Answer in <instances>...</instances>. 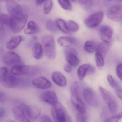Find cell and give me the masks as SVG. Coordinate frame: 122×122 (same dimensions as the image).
Segmentation results:
<instances>
[{"label": "cell", "mask_w": 122, "mask_h": 122, "mask_svg": "<svg viewBox=\"0 0 122 122\" xmlns=\"http://www.w3.org/2000/svg\"><path fill=\"white\" fill-rule=\"evenodd\" d=\"M10 27L12 31L15 33L21 32L26 26L28 15L23 12L18 15L10 16Z\"/></svg>", "instance_id": "obj_1"}, {"label": "cell", "mask_w": 122, "mask_h": 122, "mask_svg": "<svg viewBox=\"0 0 122 122\" xmlns=\"http://www.w3.org/2000/svg\"><path fill=\"white\" fill-rule=\"evenodd\" d=\"M41 70L37 66L20 65L12 67L11 73L15 76L27 75L35 76L41 72Z\"/></svg>", "instance_id": "obj_2"}, {"label": "cell", "mask_w": 122, "mask_h": 122, "mask_svg": "<svg viewBox=\"0 0 122 122\" xmlns=\"http://www.w3.org/2000/svg\"><path fill=\"white\" fill-rule=\"evenodd\" d=\"M52 115L56 122H71V118L65 107L59 102L53 106Z\"/></svg>", "instance_id": "obj_3"}, {"label": "cell", "mask_w": 122, "mask_h": 122, "mask_svg": "<svg viewBox=\"0 0 122 122\" xmlns=\"http://www.w3.org/2000/svg\"><path fill=\"white\" fill-rule=\"evenodd\" d=\"M43 50L46 57L50 60H54L56 57L55 42L52 36L46 35L43 38Z\"/></svg>", "instance_id": "obj_4"}, {"label": "cell", "mask_w": 122, "mask_h": 122, "mask_svg": "<svg viewBox=\"0 0 122 122\" xmlns=\"http://www.w3.org/2000/svg\"><path fill=\"white\" fill-rule=\"evenodd\" d=\"M99 90L101 95L108 106L111 113L113 115L116 113L118 106L114 96L109 91L102 87H99Z\"/></svg>", "instance_id": "obj_5"}, {"label": "cell", "mask_w": 122, "mask_h": 122, "mask_svg": "<svg viewBox=\"0 0 122 122\" xmlns=\"http://www.w3.org/2000/svg\"><path fill=\"white\" fill-rule=\"evenodd\" d=\"M103 12L102 11H98L90 15L85 20L84 23L89 28H95L101 23L103 20Z\"/></svg>", "instance_id": "obj_6"}, {"label": "cell", "mask_w": 122, "mask_h": 122, "mask_svg": "<svg viewBox=\"0 0 122 122\" xmlns=\"http://www.w3.org/2000/svg\"><path fill=\"white\" fill-rule=\"evenodd\" d=\"M107 16L110 20L113 22L121 21L122 17L121 5L116 4L111 6L107 11Z\"/></svg>", "instance_id": "obj_7"}, {"label": "cell", "mask_w": 122, "mask_h": 122, "mask_svg": "<svg viewBox=\"0 0 122 122\" xmlns=\"http://www.w3.org/2000/svg\"><path fill=\"white\" fill-rule=\"evenodd\" d=\"M3 61L5 63L12 67L23 64L21 57L17 53L11 51H8L5 53L3 57Z\"/></svg>", "instance_id": "obj_8"}, {"label": "cell", "mask_w": 122, "mask_h": 122, "mask_svg": "<svg viewBox=\"0 0 122 122\" xmlns=\"http://www.w3.org/2000/svg\"><path fill=\"white\" fill-rule=\"evenodd\" d=\"M27 117L30 120H36L40 115L41 110L37 106H30L24 103L20 104Z\"/></svg>", "instance_id": "obj_9"}, {"label": "cell", "mask_w": 122, "mask_h": 122, "mask_svg": "<svg viewBox=\"0 0 122 122\" xmlns=\"http://www.w3.org/2000/svg\"><path fill=\"white\" fill-rule=\"evenodd\" d=\"M83 96L86 102L91 105L96 106L99 103V100L96 93L92 88L86 87L83 91Z\"/></svg>", "instance_id": "obj_10"}, {"label": "cell", "mask_w": 122, "mask_h": 122, "mask_svg": "<svg viewBox=\"0 0 122 122\" xmlns=\"http://www.w3.org/2000/svg\"><path fill=\"white\" fill-rule=\"evenodd\" d=\"M66 59L71 66L76 67L80 63V60L77 57V52L73 48L67 47L65 51Z\"/></svg>", "instance_id": "obj_11"}, {"label": "cell", "mask_w": 122, "mask_h": 122, "mask_svg": "<svg viewBox=\"0 0 122 122\" xmlns=\"http://www.w3.org/2000/svg\"><path fill=\"white\" fill-rule=\"evenodd\" d=\"M6 5L10 16L18 15L23 12L20 5L14 0H6Z\"/></svg>", "instance_id": "obj_12"}, {"label": "cell", "mask_w": 122, "mask_h": 122, "mask_svg": "<svg viewBox=\"0 0 122 122\" xmlns=\"http://www.w3.org/2000/svg\"><path fill=\"white\" fill-rule=\"evenodd\" d=\"M12 112L15 120L20 122H30L29 119L25 115L23 109L20 105H16L13 107Z\"/></svg>", "instance_id": "obj_13"}, {"label": "cell", "mask_w": 122, "mask_h": 122, "mask_svg": "<svg viewBox=\"0 0 122 122\" xmlns=\"http://www.w3.org/2000/svg\"><path fill=\"white\" fill-rule=\"evenodd\" d=\"M71 99L73 105L78 113L83 114L86 113L85 106L79 97V94H71Z\"/></svg>", "instance_id": "obj_14"}, {"label": "cell", "mask_w": 122, "mask_h": 122, "mask_svg": "<svg viewBox=\"0 0 122 122\" xmlns=\"http://www.w3.org/2000/svg\"><path fill=\"white\" fill-rule=\"evenodd\" d=\"M34 87L40 89H47L52 86L50 81L46 78L42 76L36 78L32 81Z\"/></svg>", "instance_id": "obj_15"}, {"label": "cell", "mask_w": 122, "mask_h": 122, "mask_svg": "<svg viewBox=\"0 0 122 122\" xmlns=\"http://www.w3.org/2000/svg\"><path fill=\"white\" fill-rule=\"evenodd\" d=\"M40 98L43 101L52 106L54 105L58 102L57 95L53 91L44 92L41 94Z\"/></svg>", "instance_id": "obj_16"}, {"label": "cell", "mask_w": 122, "mask_h": 122, "mask_svg": "<svg viewBox=\"0 0 122 122\" xmlns=\"http://www.w3.org/2000/svg\"><path fill=\"white\" fill-rule=\"evenodd\" d=\"M2 83L5 87L14 88L19 85L20 81L18 78L14 76V75L8 73Z\"/></svg>", "instance_id": "obj_17"}, {"label": "cell", "mask_w": 122, "mask_h": 122, "mask_svg": "<svg viewBox=\"0 0 122 122\" xmlns=\"http://www.w3.org/2000/svg\"><path fill=\"white\" fill-rule=\"evenodd\" d=\"M113 29L108 25L103 26L100 30V34L101 39L103 42L110 43L113 35Z\"/></svg>", "instance_id": "obj_18"}, {"label": "cell", "mask_w": 122, "mask_h": 122, "mask_svg": "<svg viewBox=\"0 0 122 122\" xmlns=\"http://www.w3.org/2000/svg\"><path fill=\"white\" fill-rule=\"evenodd\" d=\"M95 71V68L91 65L88 64H83L78 69V77L79 80H82L87 73H93Z\"/></svg>", "instance_id": "obj_19"}, {"label": "cell", "mask_w": 122, "mask_h": 122, "mask_svg": "<svg viewBox=\"0 0 122 122\" xmlns=\"http://www.w3.org/2000/svg\"><path fill=\"white\" fill-rule=\"evenodd\" d=\"M52 78L53 82L58 86H66L67 85L66 78L63 74L59 71H55L52 74Z\"/></svg>", "instance_id": "obj_20"}, {"label": "cell", "mask_w": 122, "mask_h": 122, "mask_svg": "<svg viewBox=\"0 0 122 122\" xmlns=\"http://www.w3.org/2000/svg\"><path fill=\"white\" fill-rule=\"evenodd\" d=\"M22 41L21 36H14L6 43V48L9 50H12L16 48Z\"/></svg>", "instance_id": "obj_21"}, {"label": "cell", "mask_w": 122, "mask_h": 122, "mask_svg": "<svg viewBox=\"0 0 122 122\" xmlns=\"http://www.w3.org/2000/svg\"><path fill=\"white\" fill-rule=\"evenodd\" d=\"M39 30L38 25L34 21H29L27 24V27L24 30L26 35H31L37 33Z\"/></svg>", "instance_id": "obj_22"}, {"label": "cell", "mask_w": 122, "mask_h": 122, "mask_svg": "<svg viewBox=\"0 0 122 122\" xmlns=\"http://www.w3.org/2000/svg\"><path fill=\"white\" fill-rule=\"evenodd\" d=\"M74 42V40L72 37L61 36L57 40V43L61 47H68Z\"/></svg>", "instance_id": "obj_23"}, {"label": "cell", "mask_w": 122, "mask_h": 122, "mask_svg": "<svg viewBox=\"0 0 122 122\" xmlns=\"http://www.w3.org/2000/svg\"><path fill=\"white\" fill-rule=\"evenodd\" d=\"M43 50L42 46L40 43H35L33 48V55L34 58L36 60L41 59L43 55Z\"/></svg>", "instance_id": "obj_24"}, {"label": "cell", "mask_w": 122, "mask_h": 122, "mask_svg": "<svg viewBox=\"0 0 122 122\" xmlns=\"http://www.w3.org/2000/svg\"><path fill=\"white\" fill-rule=\"evenodd\" d=\"M98 45L94 41H87L85 42L84 48L85 50L90 53H92L96 51Z\"/></svg>", "instance_id": "obj_25"}, {"label": "cell", "mask_w": 122, "mask_h": 122, "mask_svg": "<svg viewBox=\"0 0 122 122\" xmlns=\"http://www.w3.org/2000/svg\"><path fill=\"white\" fill-rule=\"evenodd\" d=\"M109 43L104 42L100 43L98 45L96 52L101 54L105 58L109 48Z\"/></svg>", "instance_id": "obj_26"}, {"label": "cell", "mask_w": 122, "mask_h": 122, "mask_svg": "<svg viewBox=\"0 0 122 122\" xmlns=\"http://www.w3.org/2000/svg\"><path fill=\"white\" fill-rule=\"evenodd\" d=\"M58 28L65 33H68L70 32L68 28L67 23L62 19H58L55 21Z\"/></svg>", "instance_id": "obj_27"}, {"label": "cell", "mask_w": 122, "mask_h": 122, "mask_svg": "<svg viewBox=\"0 0 122 122\" xmlns=\"http://www.w3.org/2000/svg\"><path fill=\"white\" fill-rule=\"evenodd\" d=\"M46 27L47 30L51 32L56 33L58 31V28L56 26L55 23L50 19L46 21Z\"/></svg>", "instance_id": "obj_28"}, {"label": "cell", "mask_w": 122, "mask_h": 122, "mask_svg": "<svg viewBox=\"0 0 122 122\" xmlns=\"http://www.w3.org/2000/svg\"><path fill=\"white\" fill-rule=\"evenodd\" d=\"M60 6L63 9L66 10H71L72 9V5L69 0H57Z\"/></svg>", "instance_id": "obj_29"}, {"label": "cell", "mask_w": 122, "mask_h": 122, "mask_svg": "<svg viewBox=\"0 0 122 122\" xmlns=\"http://www.w3.org/2000/svg\"><path fill=\"white\" fill-rule=\"evenodd\" d=\"M67 23L69 32H75L79 30V25L75 21L70 20Z\"/></svg>", "instance_id": "obj_30"}, {"label": "cell", "mask_w": 122, "mask_h": 122, "mask_svg": "<svg viewBox=\"0 0 122 122\" xmlns=\"http://www.w3.org/2000/svg\"><path fill=\"white\" fill-rule=\"evenodd\" d=\"M53 5L52 0H47L46 1L43 8V13L45 15L49 14L51 11Z\"/></svg>", "instance_id": "obj_31"}, {"label": "cell", "mask_w": 122, "mask_h": 122, "mask_svg": "<svg viewBox=\"0 0 122 122\" xmlns=\"http://www.w3.org/2000/svg\"><path fill=\"white\" fill-rule=\"evenodd\" d=\"M95 61L96 65L98 67H102L104 65V58L103 56L98 53L96 52Z\"/></svg>", "instance_id": "obj_32"}, {"label": "cell", "mask_w": 122, "mask_h": 122, "mask_svg": "<svg viewBox=\"0 0 122 122\" xmlns=\"http://www.w3.org/2000/svg\"><path fill=\"white\" fill-rule=\"evenodd\" d=\"M10 19L11 17L8 15L5 14H0V22L2 24L10 26Z\"/></svg>", "instance_id": "obj_33"}, {"label": "cell", "mask_w": 122, "mask_h": 122, "mask_svg": "<svg viewBox=\"0 0 122 122\" xmlns=\"http://www.w3.org/2000/svg\"><path fill=\"white\" fill-rule=\"evenodd\" d=\"M107 79L110 85L112 88H114L115 90L121 88L117 82L113 79L112 76L108 75L107 76Z\"/></svg>", "instance_id": "obj_34"}, {"label": "cell", "mask_w": 122, "mask_h": 122, "mask_svg": "<svg viewBox=\"0 0 122 122\" xmlns=\"http://www.w3.org/2000/svg\"><path fill=\"white\" fill-rule=\"evenodd\" d=\"M71 94H79V85L77 81H75L71 85L70 88Z\"/></svg>", "instance_id": "obj_35"}, {"label": "cell", "mask_w": 122, "mask_h": 122, "mask_svg": "<svg viewBox=\"0 0 122 122\" xmlns=\"http://www.w3.org/2000/svg\"><path fill=\"white\" fill-rule=\"evenodd\" d=\"M8 73V69L5 67L0 68V83H2Z\"/></svg>", "instance_id": "obj_36"}, {"label": "cell", "mask_w": 122, "mask_h": 122, "mask_svg": "<svg viewBox=\"0 0 122 122\" xmlns=\"http://www.w3.org/2000/svg\"><path fill=\"white\" fill-rule=\"evenodd\" d=\"M80 5L86 9H89L92 6V0H78Z\"/></svg>", "instance_id": "obj_37"}, {"label": "cell", "mask_w": 122, "mask_h": 122, "mask_svg": "<svg viewBox=\"0 0 122 122\" xmlns=\"http://www.w3.org/2000/svg\"><path fill=\"white\" fill-rule=\"evenodd\" d=\"M76 120L77 122H85L87 121V117L86 113H78L76 115Z\"/></svg>", "instance_id": "obj_38"}, {"label": "cell", "mask_w": 122, "mask_h": 122, "mask_svg": "<svg viewBox=\"0 0 122 122\" xmlns=\"http://www.w3.org/2000/svg\"><path fill=\"white\" fill-rule=\"evenodd\" d=\"M121 117H122V115H114L106 119L105 121L107 122H117L120 119Z\"/></svg>", "instance_id": "obj_39"}, {"label": "cell", "mask_w": 122, "mask_h": 122, "mask_svg": "<svg viewBox=\"0 0 122 122\" xmlns=\"http://www.w3.org/2000/svg\"><path fill=\"white\" fill-rule=\"evenodd\" d=\"M116 73L118 78L121 80L122 77V64L121 63L117 66L116 68Z\"/></svg>", "instance_id": "obj_40"}, {"label": "cell", "mask_w": 122, "mask_h": 122, "mask_svg": "<svg viewBox=\"0 0 122 122\" xmlns=\"http://www.w3.org/2000/svg\"><path fill=\"white\" fill-rule=\"evenodd\" d=\"M41 121L43 122H52V120L49 116L46 115H43L41 117Z\"/></svg>", "instance_id": "obj_41"}, {"label": "cell", "mask_w": 122, "mask_h": 122, "mask_svg": "<svg viewBox=\"0 0 122 122\" xmlns=\"http://www.w3.org/2000/svg\"><path fill=\"white\" fill-rule=\"evenodd\" d=\"M7 99V96L5 93L0 91V103L4 102L6 101Z\"/></svg>", "instance_id": "obj_42"}, {"label": "cell", "mask_w": 122, "mask_h": 122, "mask_svg": "<svg viewBox=\"0 0 122 122\" xmlns=\"http://www.w3.org/2000/svg\"><path fill=\"white\" fill-rule=\"evenodd\" d=\"M64 70L67 73H70L72 71V68L69 64L66 63L64 65Z\"/></svg>", "instance_id": "obj_43"}, {"label": "cell", "mask_w": 122, "mask_h": 122, "mask_svg": "<svg viewBox=\"0 0 122 122\" xmlns=\"http://www.w3.org/2000/svg\"><path fill=\"white\" fill-rule=\"evenodd\" d=\"M117 96L120 100H122V89L121 88L116 90Z\"/></svg>", "instance_id": "obj_44"}, {"label": "cell", "mask_w": 122, "mask_h": 122, "mask_svg": "<svg viewBox=\"0 0 122 122\" xmlns=\"http://www.w3.org/2000/svg\"><path fill=\"white\" fill-rule=\"evenodd\" d=\"M5 113V111L3 108L0 107V118L3 117Z\"/></svg>", "instance_id": "obj_45"}, {"label": "cell", "mask_w": 122, "mask_h": 122, "mask_svg": "<svg viewBox=\"0 0 122 122\" xmlns=\"http://www.w3.org/2000/svg\"><path fill=\"white\" fill-rule=\"evenodd\" d=\"M2 25L0 22V37L2 36L3 32V28Z\"/></svg>", "instance_id": "obj_46"}, {"label": "cell", "mask_w": 122, "mask_h": 122, "mask_svg": "<svg viewBox=\"0 0 122 122\" xmlns=\"http://www.w3.org/2000/svg\"><path fill=\"white\" fill-rule=\"evenodd\" d=\"M47 0H36V2L38 5H41Z\"/></svg>", "instance_id": "obj_47"}, {"label": "cell", "mask_w": 122, "mask_h": 122, "mask_svg": "<svg viewBox=\"0 0 122 122\" xmlns=\"http://www.w3.org/2000/svg\"><path fill=\"white\" fill-rule=\"evenodd\" d=\"M71 1H72V2H75L76 1V0H70Z\"/></svg>", "instance_id": "obj_48"}, {"label": "cell", "mask_w": 122, "mask_h": 122, "mask_svg": "<svg viewBox=\"0 0 122 122\" xmlns=\"http://www.w3.org/2000/svg\"><path fill=\"white\" fill-rule=\"evenodd\" d=\"M109 1H111V0H108Z\"/></svg>", "instance_id": "obj_49"}, {"label": "cell", "mask_w": 122, "mask_h": 122, "mask_svg": "<svg viewBox=\"0 0 122 122\" xmlns=\"http://www.w3.org/2000/svg\"><path fill=\"white\" fill-rule=\"evenodd\" d=\"M120 0V1H121V0Z\"/></svg>", "instance_id": "obj_50"}, {"label": "cell", "mask_w": 122, "mask_h": 122, "mask_svg": "<svg viewBox=\"0 0 122 122\" xmlns=\"http://www.w3.org/2000/svg\"></svg>", "instance_id": "obj_51"}]
</instances>
